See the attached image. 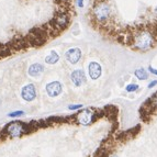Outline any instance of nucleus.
Returning a JSON list of instances; mask_svg holds the SVG:
<instances>
[{
  "label": "nucleus",
  "instance_id": "15",
  "mask_svg": "<svg viewBox=\"0 0 157 157\" xmlns=\"http://www.w3.org/2000/svg\"><path fill=\"white\" fill-rule=\"evenodd\" d=\"M24 114V111L20 110V111H14V112H11L8 114L9 118H18V117H22Z\"/></svg>",
  "mask_w": 157,
  "mask_h": 157
},
{
  "label": "nucleus",
  "instance_id": "3",
  "mask_svg": "<svg viewBox=\"0 0 157 157\" xmlns=\"http://www.w3.org/2000/svg\"><path fill=\"white\" fill-rule=\"evenodd\" d=\"M5 131L7 132L10 137H19V136H21L22 134L26 133L28 131V125L22 122H18V121H14L12 123L8 124V125L6 126Z\"/></svg>",
  "mask_w": 157,
  "mask_h": 157
},
{
  "label": "nucleus",
  "instance_id": "18",
  "mask_svg": "<svg viewBox=\"0 0 157 157\" xmlns=\"http://www.w3.org/2000/svg\"><path fill=\"white\" fill-rule=\"evenodd\" d=\"M148 71L151 74H153V75H155V76H157V69L154 67H152V66H148Z\"/></svg>",
  "mask_w": 157,
  "mask_h": 157
},
{
  "label": "nucleus",
  "instance_id": "16",
  "mask_svg": "<svg viewBox=\"0 0 157 157\" xmlns=\"http://www.w3.org/2000/svg\"><path fill=\"white\" fill-rule=\"evenodd\" d=\"M82 108V105H68V109L69 110H78V109H81Z\"/></svg>",
  "mask_w": 157,
  "mask_h": 157
},
{
  "label": "nucleus",
  "instance_id": "14",
  "mask_svg": "<svg viewBox=\"0 0 157 157\" xmlns=\"http://www.w3.org/2000/svg\"><path fill=\"white\" fill-rule=\"evenodd\" d=\"M139 88H140L139 85H136V84H130V85H128V86L125 87V90L128 92H134V91H136V90H139Z\"/></svg>",
  "mask_w": 157,
  "mask_h": 157
},
{
  "label": "nucleus",
  "instance_id": "19",
  "mask_svg": "<svg viewBox=\"0 0 157 157\" xmlns=\"http://www.w3.org/2000/svg\"><path fill=\"white\" fill-rule=\"evenodd\" d=\"M157 85V80H153V81H151L148 84V88H153L154 86H156Z\"/></svg>",
  "mask_w": 157,
  "mask_h": 157
},
{
  "label": "nucleus",
  "instance_id": "11",
  "mask_svg": "<svg viewBox=\"0 0 157 157\" xmlns=\"http://www.w3.org/2000/svg\"><path fill=\"white\" fill-rule=\"evenodd\" d=\"M44 71V66L41 64H32L29 67V75L31 77H39Z\"/></svg>",
  "mask_w": 157,
  "mask_h": 157
},
{
  "label": "nucleus",
  "instance_id": "6",
  "mask_svg": "<svg viewBox=\"0 0 157 157\" xmlns=\"http://www.w3.org/2000/svg\"><path fill=\"white\" fill-rule=\"evenodd\" d=\"M21 96L25 101H33L36 98V91L33 84H29L24 86L21 90Z\"/></svg>",
  "mask_w": 157,
  "mask_h": 157
},
{
  "label": "nucleus",
  "instance_id": "5",
  "mask_svg": "<svg viewBox=\"0 0 157 157\" xmlns=\"http://www.w3.org/2000/svg\"><path fill=\"white\" fill-rule=\"evenodd\" d=\"M156 110H157V91L145 102L144 107H143V109L141 110V112L143 113V114H145V113L151 114V113Z\"/></svg>",
  "mask_w": 157,
  "mask_h": 157
},
{
  "label": "nucleus",
  "instance_id": "17",
  "mask_svg": "<svg viewBox=\"0 0 157 157\" xmlns=\"http://www.w3.org/2000/svg\"><path fill=\"white\" fill-rule=\"evenodd\" d=\"M75 1H76V5L78 6V8H84L85 0H75Z\"/></svg>",
  "mask_w": 157,
  "mask_h": 157
},
{
  "label": "nucleus",
  "instance_id": "4",
  "mask_svg": "<svg viewBox=\"0 0 157 157\" xmlns=\"http://www.w3.org/2000/svg\"><path fill=\"white\" fill-rule=\"evenodd\" d=\"M77 122L82 125H89L96 119V113L92 109H84L76 115Z\"/></svg>",
  "mask_w": 157,
  "mask_h": 157
},
{
  "label": "nucleus",
  "instance_id": "12",
  "mask_svg": "<svg viewBox=\"0 0 157 157\" xmlns=\"http://www.w3.org/2000/svg\"><path fill=\"white\" fill-rule=\"evenodd\" d=\"M58 59H59V56H58V54L56 52H54V51H52V52L50 53V55H47L46 57H45V63H47V64H56L58 62Z\"/></svg>",
  "mask_w": 157,
  "mask_h": 157
},
{
  "label": "nucleus",
  "instance_id": "8",
  "mask_svg": "<svg viewBox=\"0 0 157 157\" xmlns=\"http://www.w3.org/2000/svg\"><path fill=\"white\" fill-rule=\"evenodd\" d=\"M88 74H89V77L92 80H96V79L100 78L102 74V67L99 63L97 62H91L88 65Z\"/></svg>",
  "mask_w": 157,
  "mask_h": 157
},
{
  "label": "nucleus",
  "instance_id": "10",
  "mask_svg": "<svg viewBox=\"0 0 157 157\" xmlns=\"http://www.w3.org/2000/svg\"><path fill=\"white\" fill-rule=\"evenodd\" d=\"M71 79L75 86L80 87L86 81V76H85V73L81 69H76V71H74L71 73Z\"/></svg>",
  "mask_w": 157,
  "mask_h": 157
},
{
  "label": "nucleus",
  "instance_id": "2",
  "mask_svg": "<svg viewBox=\"0 0 157 157\" xmlns=\"http://www.w3.org/2000/svg\"><path fill=\"white\" fill-rule=\"evenodd\" d=\"M91 19L96 25L107 28L112 20V8L107 0H94L91 10Z\"/></svg>",
  "mask_w": 157,
  "mask_h": 157
},
{
  "label": "nucleus",
  "instance_id": "13",
  "mask_svg": "<svg viewBox=\"0 0 157 157\" xmlns=\"http://www.w3.org/2000/svg\"><path fill=\"white\" fill-rule=\"evenodd\" d=\"M134 75H135L136 78L140 79V80H146V79L148 78V74H147V71H145L144 68L136 69V71H134Z\"/></svg>",
  "mask_w": 157,
  "mask_h": 157
},
{
  "label": "nucleus",
  "instance_id": "21",
  "mask_svg": "<svg viewBox=\"0 0 157 157\" xmlns=\"http://www.w3.org/2000/svg\"><path fill=\"white\" fill-rule=\"evenodd\" d=\"M110 157H118V156H117V155H111Z\"/></svg>",
  "mask_w": 157,
  "mask_h": 157
},
{
  "label": "nucleus",
  "instance_id": "20",
  "mask_svg": "<svg viewBox=\"0 0 157 157\" xmlns=\"http://www.w3.org/2000/svg\"><path fill=\"white\" fill-rule=\"evenodd\" d=\"M153 14H154L155 20H156V21H157V6H156V8L154 9V11H153Z\"/></svg>",
  "mask_w": 157,
  "mask_h": 157
},
{
  "label": "nucleus",
  "instance_id": "7",
  "mask_svg": "<svg viewBox=\"0 0 157 157\" xmlns=\"http://www.w3.org/2000/svg\"><path fill=\"white\" fill-rule=\"evenodd\" d=\"M81 58V50L78 47H74V48H69L66 52V59L68 60V63H71V65H75L80 60Z\"/></svg>",
  "mask_w": 157,
  "mask_h": 157
},
{
  "label": "nucleus",
  "instance_id": "9",
  "mask_svg": "<svg viewBox=\"0 0 157 157\" xmlns=\"http://www.w3.org/2000/svg\"><path fill=\"white\" fill-rule=\"evenodd\" d=\"M63 90V87L59 81H52L46 85V92L50 97H57Z\"/></svg>",
  "mask_w": 157,
  "mask_h": 157
},
{
  "label": "nucleus",
  "instance_id": "1",
  "mask_svg": "<svg viewBox=\"0 0 157 157\" xmlns=\"http://www.w3.org/2000/svg\"><path fill=\"white\" fill-rule=\"evenodd\" d=\"M157 32L152 25H140L133 29V32L128 34V44L135 51L146 52L152 50L157 42Z\"/></svg>",
  "mask_w": 157,
  "mask_h": 157
},
{
  "label": "nucleus",
  "instance_id": "22",
  "mask_svg": "<svg viewBox=\"0 0 157 157\" xmlns=\"http://www.w3.org/2000/svg\"><path fill=\"white\" fill-rule=\"evenodd\" d=\"M0 105H1V100H0Z\"/></svg>",
  "mask_w": 157,
  "mask_h": 157
}]
</instances>
